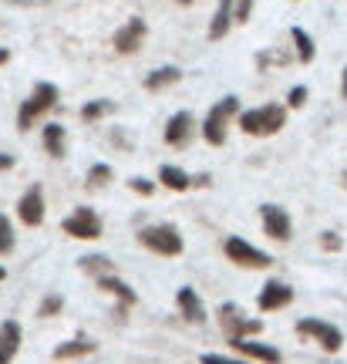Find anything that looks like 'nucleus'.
<instances>
[{"label": "nucleus", "instance_id": "nucleus-14", "mask_svg": "<svg viewBox=\"0 0 347 364\" xmlns=\"http://www.w3.org/2000/svg\"><path fill=\"white\" fill-rule=\"evenodd\" d=\"M290 300H294V290L283 284V280H267L263 290H260L257 304H260V311H280V307H287Z\"/></svg>", "mask_w": 347, "mask_h": 364}, {"label": "nucleus", "instance_id": "nucleus-5", "mask_svg": "<svg viewBox=\"0 0 347 364\" xmlns=\"http://www.w3.org/2000/svg\"><path fill=\"white\" fill-rule=\"evenodd\" d=\"M223 253L230 257V263L243 267V270H267V267L273 263L270 253H263V250H257L253 243H246L243 236H226Z\"/></svg>", "mask_w": 347, "mask_h": 364}, {"label": "nucleus", "instance_id": "nucleus-3", "mask_svg": "<svg viewBox=\"0 0 347 364\" xmlns=\"http://www.w3.org/2000/svg\"><path fill=\"white\" fill-rule=\"evenodd\" d=\"M240 115V98L236 95H226V98H219L213 108L206 112L203 118V139L209 145H226V135H230V122Z\"/></svg>", "mask_w": 347, "mask_h": 364}, {"label": "nucleus", "instance_id": "nucleus-18", "mask_svg": "<svg viewBox=\"0 0 347 364\" xmlns=\"http://www.w3.org/2000/svg\"><path fill=\"white\" fill-rule=\"evenodd\" d=\"M179 81H182V68L162 65V68H155V71H149L142 85H145V91H166L172 85H179Z\"/></svg>", "mask_w": 347, "mask_h": 364}, {"label": "nucleus", "instance_id": "nucleus-27", "mask_svg": "<svg viewBox=\"0 0 347 364\" xmlns=\"http://www.w3.org/2000/svg\"><path fill=\"white\" fill-rule=\"evenodd\" d=\"M253 17V0H233V24H250Z\"/></svg>", "mask_w": 347, "mask_h": 364}, {"label": "nucleus", "instance_id": "nucleus-31", "mask_svg": "<svg viewBox=\"0 0 347 364\" xmlns=\"http://www.w3.org/2000/svg\"><path fill=\"white\" fill-rule=\"evenodd\" d=\"M129 189H132V193H139V196H155V182L135 176V179H129Z\"/></svg>", "mask_w": 347, "mask_h": 364}, {"label": "nucleus", "instance_id": "nucleus-10", "mask_svg": "<svg viewBox=\"0 0 347 364\" xmlns=\"http://www.w3.org/2000/svg\"><path fill=\"white\" fill-rule=\"evenodd\" d=\"M44 213H48V206H44V189L34 182V186L17 199V220L24 223V226H41V223H44Z\"/></svg>", "mask_w": 347, "mask_h": 364}, {"label": "nucleus", "instance_id": "nucleus-26", "mask_svg": "<svg viewBox=\"0 0 347 364\" xmlns=\"http://www.w3.org/2000/svg\"><path fill=\"white\" fill-rule=\"evenodd\" d=\"M14 250V226H11V220L0 213V257H7Z\"/></svg>", "mask_w": 347, "mask_h": 364}, {"label": "nucleus", "instance_id": "nucleus-32", "mask_svg": "<svg viewBox=\"0 0 347 364\" xmlns=\"http://www.w3.org/2000/svg\"><path fill=\"white\" fill-rule=\"evenodd\" d=\"M199 364H250V361H240V358H226V354H203Z\"/></svg>", "mask_w": 347, "mask_h": 364}, {"label": "nucleus", "instance_id": "nucleus-6", "mask_svg": "<svg viewBox=\"0 0 347 364\" xmlns=\"http://www.w3.org/2000/svg\"><path fill=\"white\" fill-rule=\"evenodd\" d=\"M61 230H65L71 240H102L105 223H102V216H98L91 206H78L71 216H65Z\"/></svg>", "mask_w": 347, "mask_h": 364}, {"label": "nucleus", "instance_id": "nucleus-24", "mask_svg": "<svg viewBox=\"0 0 347 364\" xmlns=\"http://www.w3.org/2000/svg\"><path fill=\"white\" fill-rule=\"evenodd\" d=\"M91 351H95L91 341H68V344H61V348L54 351V358H58V361H68V358H81V354H91Z\"/></svg>", "mask_w": 347, "mask_h": 364}, {"label": "nucleus", "instance_id": "nucleus-20", "mask_svg": "<svg viewBox=\"0 0 347 364\" xmlns=\"http://www.w3.org/2000/svg\"><path fill=\"white\" fill-rule=\"evenodd\" d=\"M290 41H294V54L300 65H314V58H317V44L310 38L304 27H290Z\"/></svg>", "mask_w": 347, "mask_h": 364}, {"label": "nucleus", "instance_id": "nucleus-2", "mask_svg": "<svg viewBox=\"0 0 347 364\" xmlns=\"http://www.w3.org/2000/svg\"><path fill=\"white\" fill-rule=\"evenodd\" d=\"M287 125V108L283 105H260V108H246L240 112V129L253 139H270Z\"/></svg>", "mask_w": 347, "mask_h": 364}, {"label": "nucleus", "instance_id": "nucleus-39", "mask_svg": "<svg viewBox=\"0 0 347 364\" xmlns=\"http://www.w3.org/2000/svg\"><path fill=\"white\" fill-rule=\"evenodd\" d=\"M4 277H7V270H4V267H0V280H4Z\"/></svg>", "mask_w": 347, "mask_h": 364}, {"label": "nucleus", "instance_id": "nucleus-36", "mask_svg": "<svg viewBox=\"0 0 347 364\" xmlns=\"http://www.w3.org/2000/svg\"><path fill=\"white\" fill-rule=\"evenodd\" d=\"M11 166H14L11 156H0V169H11Z\"/></svg>", "mask_w": 347, "mask_h": 364}, {"label": "nucleus", "instance_id": "nucleus-25", "mask_svg": "<svg viewBox=\"0 0 347 364\" xmlns=\"http://www.w3.org/2000/svg\"><path fill=\"white\" fill-rule=\"evenodd\" d=\"M112 176H115V169H112L108 162H95V166L88 169V186L91 189H102V186L112 182Z\"/></svg>", "mask_w": 347, "mask_h": 364}, {"label": "nucleus", "instance_id": "nucleus-17", "mask_svg": "<svg viewBox=\"0 0 347 364\" xmlns=\"http://www.w3.org/2000/svg\"><path fill=\"white\" fill-rule=\"evenodd\" d=\"M176 304H179L182 317L189 324H203L206 321V307H203V300H199V294H196L193 287H182L179 294H176Z\"/></svg>", "mask_w": 347, "mask_h": 364}, {"label": "nucleus", "instance_id": "nucleus-33", "mask_svg": "<svg viewBox=\"0 0 347 364\" xmlns=\"http://www.w3.org/2000/svg\"><path fill=\"white\" fill-rule=\"evenodd\" d=\"M324 250H341V240H337V233H324Z\"/></svg>", "mask_w": 347, "mask_h": 364}, {"label": "nucleus", "instance_id": "nucleus-23", "mask_svg": "<svg viewBox=\"0 0 347 364\" xmlns=\"http://www.w3.org/2000/svg\"><path fill=\"white\" fill-rule=\"evenodd\" d=\"M108 112H112V102H108V98H95V102L81 105V118H85L88 125H91V122H102Z\"/></svg>", "mask_w": 347, "mask_h": 364}, {"label": "nucleus", "instance_id": "nucleus-11", "mask_svg": "<svg viewBox=\"0 0 347 364\" xmlns=\"http://www.w3.org/2000/svg\"><path fill=\"white\" fill-rule=\"evenodd\" d=\"M219 324H223V331H226L230 338H250V334H260V331H263L260 321H246L243 311L233 307V304H223V307H219Z\"/></svg>", "mask_w": 347, "mask_h": 364}, {"label": "nucleus", "instance_id": "nucleus-8", "mask_svg": "<svg viewBox=\"0 0 347 364\" xmlns=\"http://www.w3.org/2000/svg\"><path fill=\"white\" fill-rule=\"evenodd\" d=\"M297 331H300L304 338H314L327 354H337V351H341V344H344V334H341L334 324L317 321V317H304V321L297 324Z\"/></svg>", "mask_w": 347, "mask_h": 364}, {"label": "nucleus", "instance_id": "nucleus-7", "mask_svg": "<svg viewBox=\"0 0 347 364\" xmlns=\"http://www.w3.org/2000/svg\"><path fill=\"white\" fill-rule=\"evenodd\" d=\"M145 38H149V24H145V17H129V21L115 31L112 48H115V54L129 58V54H139L142 48H145Z\"/></svg>", "mask_w": 347, "mask_h": 364}, {"label": "nucleus", "instance_id": "nucleus-15", "mask_svg": "<svg viewBox=\"0 0 347 364\" xmlns=\"http://www.w3.org/2000/svg\"><path fill=\"white\" fill-rule=\"evenodd\" d=\"M21 324L17 321H4L0 324V364H11L21 351Z\"/></svg>", "mask_w": 347, "mask_h": 364}, {"label": "nucleus", "instance_id": "nucleus-30", "mask_svg": "<svg viewBox=\"0 0 347 364\" xmlns=\"http://www.w3.org/2000/svg\"><path fill=\"white\" fill-rule=\"evenodd\" d=\"M61 304H65V300L58 297V294H51V297H44V300H41V317H54V314L61 311Z\"/></svg>", "mask_w": 347, "mask_h": 364}, {"label": "nucleus", "instance_id": "nucleus-21", "mask_svg": "<svg viewBox=\"0 0 347 364\" xmlns=\"http://www.w3.org/2000/svg\"><path fill=\"white\" fill-rule=\"evenodd\" d=\"M159 182L172 189V193H186V189H193V176L189 172H182L179 166H162L159 169Z\"/></svg>", "mask_w": 347, "mask_h": 364}, {"label": "nucleus", "instance_id": "nucleus-9", "mask_svg": "<svg viewBox=\"0 0 347 364\" xmlns=\"http://www.w3.org/2000/svg\"><path fill=\"white\" fill-rule=\"evenodd\" d=\"M260 223H263V233L277 240V243H287L290 236H294V220H290V213L277 203H267V206H260Z\"/></svg>", "mask_w": 347, "mask_h": 364}, {"label": "nucleus", "instance_id": "nucleus-37", "mask_svg": "<svg viewBox=\"0 0 347 364\" xmlns=\"http://www.w3.org/2000/svg\"><path fill=\"white\" fill-rule=\"evenodd\" d=\"M7 61H11V51H7V48H0V65H7Z\"/></svg>", "mask_w": 347, "mask_h": 364}, {"label": "nucleus", "instance_id": "nucleus-1", "mask_svg": "<svg viewBox=\"0 0 347 364\" xmlns=\"http://www.w3.org/2000/svg\"><path fill=\"white\" fill-rule=\"evenodd\" d=\"M58 98H61L58 85H51V81H38V85L31 88V95L21 102V108H17V129H21V132L34 129L41 118H44L54 105H58Z\"/></svg>", "mask_w": 347, "mask_h": 364}, {"label": "nucleus", "instance_id": "nucleus-12", "mask_svg": "<svg viewBox=\"0 0 347 364\" xmlns=\"http://www.w3.org/2000/svg\"><path fill=\"white\" fill-rule=\"evenodd\" d=\"M193 129H196V118L193 112H176V115L166 122V142L172 149H186L193 142Z\"/></svg>", "mask_w": 347, "mask_h": 364}, {"label": "nucleus", "instance_id": "nucleus-34", "mask_svg": "<svg viewBox=\"0 0 347 364\" xmlns=\"http://www.w3.org/2000/svg\"><path fill=\"white\" fill-rule=\"evenodd\" d=\"M209 182H213L209 176H193V186H199V189H206Z\"/></svg>", "mask_w": 347, "mask_h": 364}, {"label": "nucleus", "instance_id": "nucleus-35", "mask_svg": "<svg viewBox=\"0 0 347 364\" xmlns=\"http://www.w3.org/2000/svg\"><path fill=\"white\" fill-rule=\"evenodd\" d=\"M341 95H344V102H347V65H344V71H341Z\"/></svg>", "mask_w": 347, "mask_h": 364}, {"label": "nucleus", "instance_id": "nucleus-29", "mask_svg": "<svg viewBox=\"0 0 347 364\" xmlns=\"http://www.w3.org/2000/svg\"><path fill=\"white\" fill-rule=\"evenodd\" d=\"M307 85H297V88H290L287 91V108H304L307 105Z\"/></svg>", "mask_w": 347, "mask_h": 364}, {"label": "nucleus", "instance_id": "nucleus-16", "mask_svg": "<svg viewBox=\"0 0 347 364\" xmlns=\"http://www.w3.org/2000/svg\"><path fill=\"white\" fill-rule=\"evenodd\" d=\"M41 142H44V152H48L51 159H65V152H68V132H65V125L48 122V125L41 129Z\"/></svg>", "mask_w": 347, "mask_h": 364}, {"label": "nucleus", "instance_id": "nucleus-22", "mask_svg": "<svg viewBox=\"0 0 347 364\" xmlns=\"http://www.w3.org/2000/svg\"><path fill=\"white\" fill-rule=\"evenodd\" d=\"M98 287H102V290H108V294H115V297L122 300L125 307H132V304H135V290H132L125 280L112 277V273H108V277H98Z\"/></svg>", "mask_w": 347, "mask_h": 364}, {"label": "nucleus", "instance_id": "nucleus-38", "mask_svg": "<svg viewBox=\"0 0 347 364\" xmlns=\"http://www.w3.org/2000/svg\"><path fill=\"white\" fill-rule=\"evenodd\" d=\"M176 4H179V7H182V4H193V0H176Z\"/></svg>", "mask_w": 347, "mask_h": 364}, {"label": "nucleus", "instance_id": "nucleus-28", "mask_svg": "<svg viewBox=\"0 0 347 364\" xmlns=\"http://www.w3.org/2000/svg\"><path fill=\"white\" fill-rule=\"evenodd\" d=\"M81 267H85V270H95L98 277H108L112 260H108V257H85V260H81Z\"/></svg>", "mask_w": 347, "mask_h": 364}, {"label": "nucleus", "instance_id": "nucleus-4", "mask_svg": "<svg viewBox=\"0 0 347 364\" xmlns=\"http://www.w3.org/2000/svg\"><path fill=\"white\" fill-rule=\"evenodd\" d=\"M139 243L145 250H152L159 257H179L186 243H182V233L176 226H169V223H155V226H145L139 230Z\"/></svg>", "mask_w": 347, "mask_h": 364}, {"label": "nucleus", "instance_id": "nucleus-19", "mask_svg": "<svg viewBox=\"0 0 347 364\" xmlns=\"http://www.w3.org/2000/svg\"><path fill=\"white\" fill-rule=\"evenodd\" d=\"M230 31H233V0H219L216 14H213V21H209L206 38L209 41H223Z\"/></svg>", "mask_w": 347, "mask_h": 364}, {"label": "nucleus", "instance_id": "nucleus-40", "mask_svg": "<svg viewBox=\"0 0 347 364\" xmlns=\"http://www.w3.org/2000/svg\"><path fill=\"white\" fill-rule=\"evenodd\" d=\"M341 182H344V189H347V172H344V179H341Z\"/></svg>", "mask_w": 347, "mask_h": 364}, {"label": "nucleus", "instance_id": "nucleus-13", "mask_svg": "<svg viewBox=\"0 0 347 364\" xmlns=\"http://www.w3.org/2000/svg\"><path fill=\"white\" fill-rule=\"evenodd\" d=\"M233 351L246 354V358H253V361H263V364H280L283 354L270 344H263V341H253V338H230Z\"/></svg>", "mask_w": 347, "mask_h": 364}]
</instances>
